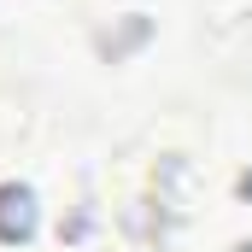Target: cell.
Returning a JSON list of instances; mask_svg holds the SVG:
<instances>
[{
    "label": "cell",
    "instance_id": "1",
    "mask_svg": "<svg viewBox=\"0 0 252 252\" xmlns=\"http://www.w3.org/2000/svg\"><path fill=\"white\" fill-rule=\"evenodd\" d=\"M35 223H41L35 193L24 188V182H6V188H0V241H6V247H18V241H30V235H35Z\"/></svg>",
    "mask_w": 252,
    "mask_h": 252
}]
</instances>
